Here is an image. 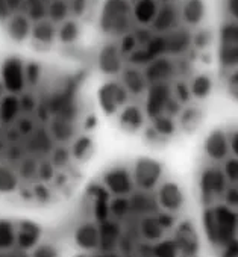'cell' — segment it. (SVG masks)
<instances>
[{
    "label": "cell",
    "instance_id": "1",
    "mask_svg": "<svg viewBox=\"0 0 238 257\" xmlns=\"http://www.w3.org/2000/svg\"><path fill=\"white\" fill-rule=\"evenodd\" d=\"M93 32L94 95L118 131L150 149L199 131L218 83L205 0H102Z\"/></svg>",
    "mask_w": 238,
    "mask_h": 257
},
{
    "label": "cell",
    "instance_id": "2",
    "mask_svg": "<svg viewBox=\"0 0 238 257\" xmlns=\"http://www.w3.org/2000/svg\"><path fill=\"white\" fill-rule=\"evenodd\" d=\"M97 109L82 70L0 58V198L40 210L77 192L96 155Z\"/></svg>",
    "mask_w": 238,
    "mask_h": 257
},
{
    "label": "cell",
    "instance_id": "3",
    "mask_svg": "<svg viewBox=\"0 0 238 257\" xmlns=\"http://www.w3.org/2000/svg\"><path fill=\"white\" fill-rule=\"evenodd\" d=\"M67 257H202V234L181 183L158 159H120L79 192Z\"/></svg>",
    "mask_w": 238,
    "mask_h": 257
},
{
    "label": "cell",
    "instance_id": "4",
    "mask_svg": "<svg viewBox=\"0 0 238 257\" xmlns=\"http://www.w3.org/2000/svg\"><path fill=\"white\" fill-rule=\"evenodd\" d=\"M203 239L214 257H238V121L203 137L194 170Z\"/></svg>",
    "mask_w": 238,
    "mask_h": 257
},
{
    "label": "cell",
    "instance_id": "5",
    "mask_svg": "<svg viewBox=\"0 0 238 257\" xmlns=\"http://www.w3.org/2000/svg\"><path fill=\"white\" fill-rule=\"evenodd\" d=\"M102 0H0V31L17 46L65 53L93 32Z\"/></svg>",
    "mask_w": 238,
    "mask_h": 257
},
{
    "label": "cell",
    "instance_id": "6",
    "mask_svg": "<svg viewBox=\"0 0 238 257\" xmlns=\"http://www.w3.org/2000/svg\"><path fill=\"white\" fill-rule=\"evenodd\" d=\"M0 257H67L44 225L22 216H0Z\"/></svg>",
    "mask_w": 238,
    "mask_h": 257
},
{
    "label": "cell",
    "instance_id": "7",
    "mask_svg": "<svg viewBox=\"0 0 238 257\" xmlns=\"http://www.w3.org/2000/svg\"><path fill=\"white\" fill-rule=\"evenodd\" d=\"M214 37L218 85L238 104V0H218Z\"/></svg>",
    "mask_w": 238,
    "mask_h": 257
}]
</instances>
